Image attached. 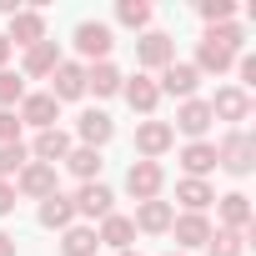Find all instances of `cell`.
<instances>
[{
  "instance_id": "6da1fadb",
  "label": "cell",
  "mask_w": 256,
  "mask_h": 256,
  "mask_svg": "<svg viewBox=\"0 0 256 256\" xmlns=\"http://www.w3.org/2000/svg\"><path fill=\"white\" fill-rule=\"evenodd\" d=\"M216 166L231 171V176H251V166H256V141H251L246 131L221 136V146H216Z\"/></svg>"
},
{
  "instance_id": "7a4b0ae2",
  "label": "cell",
  "mask_w": 256,
  "mask_h": 256,
  "mask_svg": "<svg viewBox=\"0 0 256 256\" xmlns=\"http://www.w3.org/2000/svg\"><path fill=\"white\" fill-rule=\"evenodd\" d=\"M60 186H56V166H46V161H26L20 166V176H16V196H30V201H46V196H56Z\"/></svg>"
},
{
  "instance_id": "3957f363",
  "label": "cell",
  "mask_w": 256,
  "mask_h": 256,
  "mask_svg": "<svg viewBox=\"0 0 256 256\" xmlns=\"http://www.w3.org/2000/svg\"><path fill=\"white\" fill-rule=\"evenodd\" d=\"M161 186H166L161 161H136L131 171H126V191H131L136 201H156V196H161Z\"/></svg>"
},
{
  "instance_id": "277c9868",
  "label": "cell",
  "mask_w": 256,
  "mask_h": 256,
  "mask_svg": "<svg viewBox=\"0 0 256 256\" xmlns=\"http://www.w3.org/2000/svg\"><path fill=\"white\" fill-rule=\"evenodd\" d=\"M20 126H36V131H50V126L60 120V100L50 96V90H36V96H26L20 100Z\"/></svg>"
},
{
  "instance_id": "5b68a950",
  "label": "cell",
  "mask_w": 256,
  "mask_h": 256,
  "mask_svg": "<svg viewBox=\"0 0 256 256\" xmlns=\"http://www.w3.org/2000/svg\"><path fill=\"white\" fill-rule=\"evenodd\" d=\"M110 46H116V36H110V26H100V20H80L76 26V50L96 66V60H106L110 56Z\"/></svg>"
},
{
  "instance_id": "8992f818",
  "label": "cell",
  "mask_w": 256,
  "mask_h": 256,
  "mask_svg": "<svg viewBox=\"0 0 256 256\" xmlns=\"http://www.w3.org/2000/svg\"><path fill=\"white\" fill-rule=\"evenodd\" d=\"M136 60H141L146 70H166V66L176 60V40H171L166 30H146V36L136 40Z\"/></svg>"
},
{
  "instance_id": "52a82bcc",
  "label": "cell",
  "mask_w": 256,
  "mask_h": 256,
  "mask_svg": "<svg viewBox=\"0 0 256 256\" xmlns=\"http://www.w3.org/2000/svg\"><path fill=\"white\" fill-rule=\"evenodd\" d=\"M196 86H201V70H196L191 60H171V66L161 70V80H156V90H161V96H181V100H191V96H196Z\"/></svg>"
},
{
  "instance_id": "ba28073f",
  "label": "cell",
  "mask_w": 256,
  "mask_h": 256,
  "mask_svg": "<svg viewBox=\"0 0 256 256\" xmlns=\"http://www.w3.org/2000/svg\"><path fill=\"white\" fill-rule=\"evenodd\" d=\"M0 36L10 40V50H16V46L30 50V46L46 40V16H40V10H16V16H10V30H0Z\"/></svg>"
},
{
  "instance_id": "9c48e42d",
  "label": "cell",
  "mask_w": 256,
  "mask_h": 256,
  "mask_svg": "<svg viewBox=\"0 0 256 256\" xmlns=\"http://www.w3.org/2000/svg\"><path fill=\"white\" fill-rule=\"evenodd\" d=\"M171 141H176L171 120H141V126H136V151H141L146 161L166 156V151H171Z\"/></svg>"
},
{
  "instance_id": "30bf717a",
  "label": "cell",
  "mask_w": 256,
  "mask_h": 256,
  "mask_svg": "<svg viewBox=\"0 0 256 256\" xmlns=\"http://www.w3.org/2000/svg\"><path fill=\"white\" fill-rule=\"evenodd\" d=\"M50 96L56 100H80L86 96V66L80 60H60L50 70Z\"/></svg>"
},
{
  "instance_id": "8fae6325",
  "label": "cell",
  "mask_w": 256,
  "mask_h": 256,
  "mask_svg": "<svg viewBox=\"0 0 256 256\" xmlns=\"http://www.w3.org/2000/svg\"><path fill=\"white\" fill-rule=\"evenodd\" d=\"M70 201H76V216L106 221V216H110V201H116V196H110V186H106V181H86V186H80V191H76Z\"/></svg>"
},
{
  "instance_id": "7c38bea8",
  "label": "cell",
  "mask_w": 256,
  "mask_h": 256,
  "mask_svg": "<svg viewBox=\"0 0 256 256\" xmlns=\"http://www.w3.org/2000/svg\"><path fill=\"white\" fill-rule=\"evenodd\" d=\"M76 136H80V146L100 151V146L116 136V120H110L106 110H80V120H76Z\"/></svg>"
},
{
  "instance_id": "4fadbf2b",
  "label": "cell",
  "mask_w": 256,
  "mask_h": 256,
  "mask_svg": "<svg viewBox=\"0 0 256 256\" xmlns=\"http://www.w3.org/2000/svg\"><path fill=\"white\" fill-rule=\"evenodd\" d=\"M206 106H211V120H246V116H251V96H246L241 86L216 90V100H206Z\"/></svg>"
},
{
  "instance_id": "5bb4252c",
  "label": "cell",
  "mask_w": 256,
  "mask_h": 256,
  "mask_svg": "<svg viewBox=\"0 0 256 256\" xmlns=\"http://www.w3.org/2000/svg\"><path fill=\"white\" fill-rule=\"evenodd\" d=\"M171 221H176V211H171V201H141L136 206V216H131V226L136 231H151V236H161V231H171Z\"/></svg>"
},
{
  "instance_id": "9a60e30c",
  "label": "cell",
  "mask_w": 256,
  "mask_h": 256,
  "mask_svg": "<svg viewBox=\"0 0 256 256\" xmlns=\"http://www.w3.org/2000/svg\"><path fill=\"white\" fill-rule=\"evenodd\" d=\"M171 236H176L181 251H186V246H206V241H211V221H206V211H186V216H176V221H171Z\"/></svg>"
},
{
  "instance_id": "2e32d148",
  "label": "cell",
  "mask_w": 256,
  "mask_h": 256,
  "mask_svg": "<svg viewBox=\"0 0 256 256\" xmlns=\"http://www.w3.org/2000/svg\"><path fill=\"white\" fill-rule=\"evenodd\" d=\"M171 131H186L191 141H201V136L211 131V106H206V100H196V96H191V100H181V110H176V126H171Z\"/></svg>"
},
{
  "instance_id": "e0dca14e",
  "label": "cell",
  "mask_w": 256,
  "mask_h": 256,
  "mask_svg": "<svg viewBox=\"0 0 256 256\" xmlns=\"http://www.w3.org/2000/svg\"><path fill=\"white\" fill-rule=\"evenodd\" d=\"M30 156H36V161H46V166H56V161H66V156H70V136L60 131V126H50V131H36Z\"/></svg>"
},
{
  "instance_id": "ac0fdd59",
  "label": "cell",
  "mask_w": 256,
  "mask_h": 256,
  "mask_svg": "<svg viewBox=\"0 0 256 256\" xmlns=\"http://www.w3.org/2000/svg\"><path fill=\"white\" fill-rule=\"evenodd\" d=\"M40 226H50V231H70V226H76V201L60 196V191L46 196V201H40Z\"/></svg>"
},
{
  "instance_id": "d6986e66",
  "label": "cell",
  "mask_w": 256,
  "mask_h": 256,
  "mask_svg": "<svg viewBox=\"0 0 256 256\" xmlns=\"http://www.w3.org/2000/svg\"><path fill=\"white\" fill-rule=\"evenodd\" d=\"M181 166H186V176L206 181V171H216V141H191L181 151Z\"/></svg>"
},
{
  "instance_id": "ffe728a7",
  "label": "cell",
  "mask_w": 256,
  "mask_h": 256,
  "mask_svg": "<svg viewBox=\"0 0 256 256\" xmlns=\"http://www.w3.org/2000/svg\"><path fill=\"white\" fill-rule=\"evenodd\" d=\"M216 206H221V231H246V226H251V201H246L241 191L216 196Z\"/></svg>"
},
{
  "instance_id": "44dd1931",
  "label": "cell",
  "mask_w": 256,
  "mask_h": 256,
  "mask_svg": "<svg viewBox=\"0 0 256 256\" xmlns=\"http://www.w3.org/2000/svg\"><path fill=\"white\" fill-rule=\"evenodd\" d=\"M96 236H100V246L131 251V241H136V226H131V216H116V211H110V216L100 221V231H96Z\"/></svg>"
},
{
  "instance_id": "7402d4cb",
  "label": "cell",
  "mask_w": 256,
  "mask_h": 256,
  "mask_svg": "<svg viewBox=\"0 0 256 256\" xmlns=\"http://www.w3.org/2000/svg\"><path fill=\"white\" fill-rule=\"evenodd\" d=\"M56 66H60V50H56V40H40V46H30V50H26V66H20V70H26L30 80H40V76H50Z\"/></svg>"
},
{
  "instance_id": "603a6c76",
  "label": "cell",
  "mask_w": 256,
  "mask_h": 256,
  "mask_svg": "<svg viewBox=\"0 0 256 256\" xmlns=\"http://www.w3.org/2000/svg\"><path fill=\"white\" fill-rule=\"evenodd\" d=\"M126 86V76L110 66V60H96V66H86V90H96V96H116Z\"/></svg>"
},
{
  "instance_id": "cb8c5ba5",
  "label": "cell",
  "mask_w": 256,
  "mask_h": 256,
  "mask_svg": "<svg viewBox=\"0 0 256 256\" xmlns=\"http://www.w3.org/2000/svg\"><path fill=\"white\" fill-rule=\"evenodd\" d=\"M66 171H70L80 186H86V181H100V151H90V146H70Z\"/></svg>"
},
{
  "instance_id": "d4e9b609",
  "label": "cell",
  "mask_w": 256,
  "mask_h": 256,
  "mask_svg": "<svg viewBox=\"0 0 256 256\" xmlns=\"http://www.w3.org/2000/svg\"><path fill=\"white\" fill-rule=\"evenodd\" d=\"M176 201H181L186 211H206V206L216 201V191H211V181H196V176H181V181H176Z\"/></svg>"
},
{
  "instance_id": "484cf974",
  "label": "cell",
  "mask_w": 256,
  "mask_h": 256,
  "mask_svg": "<svg viewBox=\"0 0 256 256\" xmlns=\"http://www.w3.org/2000/svg\"><path fill=\"white\" fill-rule=\"evenodd\" d=\"M120 90H126V100H131V110H141V116H151V110H156V100H161V90H156V80H151V76L126 80Z\"/></svg>"
},
{
  "instance_id": "4316f807",
  "label": "cell",
  "mask_w": 256,
  "mask_h": 256,
  "mask_svg": "<svg viewBox=\"0 0 256 256\" xmlns=\"http://www.w3.org/2000/svg\"><path fill=\"white\" fill-rule=\"evenodd\" d=\"M236 66V50H226V46H216V40H206L201 36V46H196V70H231Z\"/></svg>"
},
{
  "instance_id": "83f0119b",
  "label": "cell",
  "mask_w": 256,
  "mask_h": 256,
  "mask_svg": "<svg viewBox=\"0 0 256 256\" xmlns=\"http://www.w3.org/2000/svg\"><path fill=\"white\" fill-rule=\"evenodd\" d=\"M96 246H100L96 226H70L60 236V256H96Z\"/></svg>"
},
{
  "instance_id": "f1b7e54d",
  "label": "cell",
  "mask_w": 256,
  "mask_h": 256,
  "mask_svg": "<svg viewBox=\"0 0 256 256\" xmlns=\"http://www.w3.org/2000/svg\"><path fill=\"white\" fill-rule=\"evenodd\" d=\"M116 20L131 26V30H146V26H151V6H146V0H120V6H116Z\"/></svg>"
},
{
  "instance_id": "f546056e",
  "label": "cell",
  "mask_w": 256,
  "mask_h": 256,
  "mask_svg": "<svg viewBox=\"0 0 256 256\" xmlns=\"http://www.w3.org/2000/svg\"><path fill=\"white\" fill-rule=\"evenodd\" d=\"M26 100V80L16 70H0V110H16Z\"/></svg>"
},
{
  "instance_id": "4dcf8cb0",
  "label": "cell",
  "mask_w": 256,
  "mask_h": 256,
  "mask_svg": "<svg viewBox=\"0 0 256 256\" xmlns=\"http://www.w3.org/2000/svg\"><path fill=\"white\" fill-rule=\"evenodd\" d=\"M246 251V231H211V256H241Z\"/></svg>"
},
{
  "instance_id": "1f68e13d",
  "label": "cell",
  "mask_w": 256,
  "mask_h": 256,
  "mask_svg": "<svg viewBox=\"0 0 256 256\" xmlns=\"http://www.w3.org/2000/svg\"><path fill=\"white\" fill-rule=\"evenodd\" d=\"M30 161V151L16 141V146H0V181H10V176H20V166Z\"/></svg>"
},
{
  "instance_id": "d6a6232c",
  "label": "cell",
  "mask_w": 256,
  "mask_h": 256,
  "mask_svg": "<svg viewBox=\"0 0 256 256\" xmlns=\"http://www.w3.org/2000/svg\"><path fill=\"white\" fill-rule=\"evenodd\" d=\"M231 16H236V0H201V20H211V26H231Z\"/></svg>"
},
{
  "instance_id": "836d02e7",
  "label": "cell",
  "mask_w": 256,
  "mask_h": 256,
  "mask_svg": "<svg viewBox=\"0 0 256 256\" xmlns=\"http://www.w3.org/2000/svg\"><path fill=\"white\" fill-rule=\"evenodd\" d=\"M206 40H216V46H226V50H236V56H241L246 30H241V26H211V30H206Z\"/></svg>"
},
{
  "instance_id": "e575fe53",
  "label": "cell",
  "mask_w": 256,
  "mask_h": 256,
  "mask_svg": "<svg viewBox=\"0 0 256 256\" xmlns=\"http://www.w3.org/2000/svg\"><path fill=\"white\" fill-rule=\"evenodd\" d=\"M16 141H20V116L0 110V146H16Z\"/></svg>"
},
{
  "instance_id": "d590c367",
  "label": "cell",
  "mask_w": 256,
  "mask_h": 256,
  "mask_svg": "<svg viewBox=\"0 0 256 256\" xmlns=\"http://www.w3.org/2000/svg\"><path fill=\"white\" fill-rule=\"evenodd\" d=\"M236 76H241V86H251L256 80V56H236Z\"/></svg>"
},
{
  "instance_id": "8d00e7d4",
  "label": "cell",
  "mask_w": 256,
  "mask_h": 256,
  "mask_svg": "<svg viewBox=\"0 0 256 256\" xmlns=\"http://www.w3.org/2000/svg\"><path fill=\"white\" fill-rule=\"evenodd\" d=\"M10 211H16V186L0 181V216H10Z\"/></svg>"
},
{
  "instance_id": "74e56055",
  "label": "cell",
  "mask_w": 256,
  "mask_h": 256,
  "mask_svg": "<svg viewBox=\"0 0 256 256\" xmlns=\"http://www.w3.org/2000/svg\"><path fill=\"white\" fill-rule=\"evenodd\" d=\"M0 256H16V236L10 231H0Z\"/></svg>"
},
{
  "instance_id": "f35d334b",
  "label": "cell",
  "mask_w": 256,
  "mask_h": 256,
  "mask_svg": "<svg viewBox=\"0 0 256 256\" xmlns=\"http://www.w3.org/2000/svg\"><path fill=\"white\" fill-rule=\"evenodd\" d=\"M6 60H10V40L0 36V70H6Z\"/></svg>"
},
{
  "instance_id": "ab89813d",
  "label": "cell",
  "mask_w": 256,
  "mask_h": 256,
  "mask_svg": "<svg viewBox=\"0 0 256 256\" xmlns=\"http://www.w3.org/2000/svg\"><path fill=\"white\" fill-rule=\"evenodd\" d=\"M116 256H136V251H116Z\"/></svg>"
},
{
  "instance_id": "60d3db41",
  "label": "cell",
  "mask_w": 256,
  "mask_h": 256,
  "mask_svg": "<svg viewBox=\"0 0 256 256\" xmlns=\"http://www.w3.org/2000/svg\"><path fill=\"white\" fill-rule=\"evenodd\" d=\"M171 256H186V251H171Z\"/></svg>"
}]
</instances>
